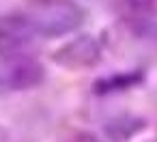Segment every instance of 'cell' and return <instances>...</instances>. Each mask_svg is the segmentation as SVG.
Returning a JSON list of instances; mask_svg holds the SVG:
<instances>
[{"instance_id": "obj_1", "label": "cell", "mask_w": 157, "mask_h": 142, "mask_svg": "<svg viewBox=\"0 0 157 142\" xmlns=\"http://www.w3.org/2000/svg\"><path fill=\"white\" fill-rule=\"evenodd\" d=\"M35 37L54 39L78 30L84 24V9L73 0H33L24 11Z\"/></svg>"}, {"instance_id": "obj_2", "label": "cell", "mask_w": 157, "mask_h": 142, "mask_svg": "<svg viewBox=\"0 0 157 142\" xmlns=\"http://www.w3.org/2000/svg\"><path fill=\"white\" fill-rule=\"evenodd\" d=\"M52 60L65 69H86L101 60V43L93 35H78L54 50Z\"/></svg>"}, {"instance_id": "obj_3", "label": "cell", "mask_w": 157, "mask_h": 142, "mask_svg": "<svg viewBox=\"0 0 157 142\" xmlns=\"http://www.w3.org/2000/svg\"><path fill=\"white\" fill-rule=\"evenodd\" d=\"M43 78V65L26 56L7 58V63L0 67V88L2 90H28L39 86Z\"/></svg>"}, {"instance_id": "obj_4", "label": "cell", "mask_w": 157, "mask_h": 142, "mask_svg": "<svg viewBox=\"0 0 157 142\" xmlns=\"http://www.w3.org/2000/svg\"><path fill=\"white\" fill-rule=\"evenodd\" d=\"M33 39H35V33L26 22L24 13L0 17V56L5 58L22 56V52Z\"/></svg>"}, {"instance_id": "obj_5", "label": "cell", "mask_w": 157, "mask_h": 142, "mask_svg": "<svg viewBox=\"0 0 157 142\" xmlns=\"http://www.w3.org/2000/svg\"><path fill=\"white\" fill-rule=\"evenodd\" d=\"M144 129H146V121L142 116L121 114V116L108 121V125L103 127V133L110 142H127Z\"/></svg>"}, {"instance_id": "obj_6", "label": "cell", "mask_w": 157, "mask_h": 142, "mask_svg": "<svg viewBox=\"0 0 157 142\" xmlns=\"http://www.w3.org/2000/svg\"><path fill=\"white\" fill-rule=\"evenodd\" d=\"M144 80L142 71H127V73H114L108 78H101L95 82V93L97 95H110V93H123L133 86H138Z\"/></svg>"}, {"instance_id": "obj_7", "label": "cell", "mask_w": 157, "mask_h": 142, "mask_svg": "<svg viewBox=\"0 0 157 142\" xmlns=\"http://www.w3.org/2000/svg\"><path fill=\"white\" fill-rule=\"evenodd\" d=\"M123 2L131 9V11H138V13H146L157 0H123Z\"/></svg>"}, {"instance_id": "obj_8", "label": "cell", "mask_w": 157, "mask_h": 142, "mask_svg": "<svg viewBox=\"0 0 157 142\" xmlns=\"http://www.w3.org/2000/svg\"><path fill=\"white\" fill-rule=\"evenodd\" d=\"M71 142H101V140H99V138H97L95 133H88V131H80V133H78V136H75V138H73Z\"/></svg>"}, {"instance_id": "obj_9", "label": "cell", "mask_w": 157, "mask_h": 142, "mask_svg": "<svg viewBox=\"0 0 157 142\" xmlns=\"http://www.w3.org/2000/svg\"><path fill=\"white\" fill-rule=\"evenodd\" d=\"M0 142H5V129H0Z\"/></svg>"}]
</instances>
